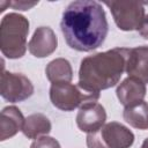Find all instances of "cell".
I'll return each mask as SVG.
<instances>
[{"instance_id":"6da1fadb","label":"cell","mask_w":148,"mask_h":148,"mask_svg":"<svg viewBox=\"0 0 148 148\" xmlns=\"http://www.w3.org/2000/svg\"><path fill=\"white\" fill-rule=\"evenodd\" d=\"M60 29L69 47L89 52L104 43L109 25L99 2L77 0L71 2L64 10Z\"/></svg>"},{"instance_id":"7a4b0ae2","label":"cell","mask_w":148,"mask_h":148,"mask_svg":"<svg viewBox=\"0 0 148 148\" xmlns=\"http://www.w3.org/2000/svg\"><path fill=\"white\" fill-rule=\"evenodd\" d=\"M126 68V49L116 47L86 57L79 71V86L99 92L116 86Z\"/></svg>"},{"instance_id":"3957f363","label":"cell","mask_w":148,"mask_h":148,"mask_svg":"<svg viewBox=\"0 0 148 148\" xmlns=\"http://www.w3.org/2000/svg\"><path fill=\"white\" fill-rule=\"evenodd\" d=\"M29 21L16 13L3 16L0 25V49L3 56L16 59L24 56L27 51V36Z\"/></svg>"},{"instance_id":"277c9868","label":"cell","mask_w":148,"mask_h":148,"mask_svg":"<svg viewBox=\"0 0 148 148\" xmlns=\"http://www.w3.org/2000/svg\"><path fill=\"white\" fill-rule=\"evenodd\" d=\"M50 98L56 108L62 111H72L84 104L97 102L99 92L88 91L71 82H54L50 88Z\"/></svg>"},{"instance_id":"5b68a950","label":"cell","mask_w":148,"mask_h":148,"mask_svg":"<svg viewBox=\"0 0 148 148\" xmlns=\"http://www.w3.org/2000/svg\"><path fill=\"white\" fill-rule=\"evenodd\" d=\"M134 142V134L123 124L111 121L99 131L88 133V148H130Z\"/></svg>"},{"instance_id":"8992f818","label":"cell","mask_w":148,"mask_h":148,"mask_svg":"<svg viewBox=\"0 0 148 148\" xmlns=\"http://www.w3.org/2000/svg\"><path fill=\"white\" fill-rule=\"evenodd\" d=\"M114 18L116 24L124 31H131L140 27L145 18L143 3L139 1H104Z\"/></svg>"},{"instance_id":"52a82bcc","label":"cell","mask_w":148,"mask_h":148,"mask_svg":"<svg viewBox=\"0 0 148 148\" xmlns=\"http://www.w3.org/2000/svg\"><path fill=\"white\" fill-rule=\"evenodd\" d=\"M0 94L8 102H22L34 94V86L23 74L6 72L2 66Z\"/></svg>"},{"instance_id":"ba28073f","label":"cell","mask_w":148,"mask_h":148,"mask_svg":"<svg viewBox=\"0 0 148 148\" xmlns=\"http://www.w3.org/2000/svg\"><path fill=\"white\" fill-rule=\"evenodd\" d=\"M106 120V112L104 108L95 102L88 103L80 108L76 116V125L82 132L94 133L99 131Z\"/></svg>"},{"instance_id":"9c48e42d","label":"cell","mask_w":148,"mask_h":148,"mask_svg":"<svg viewBox=\"0 0 148 148\" xmlns=\"http://www.w3.org/2000/svg\"><path fill=\"white\" fill-rule=\"evenodd\" d=\"M126 73L148 83V46L126 49Z\"/></svg>"},{"instance_id":"30bf717a","label":"cell","mask_w":148,"mask_h":148,"mask_svg":"<svg viewBox=\"0 0 148 148\" xmlns=\"http://www.w3.org/2000/svg\"><path fill=\"white\" fill-rule=\"evenodd\" d=\"M58 39L53 30L49 27H39L35 30L32 38L28 44V49L31 54L37 58H44L50 56L57 49Z\"/></svg>"},{"instance_id":"8fae6325","label":"cell","mask_w":148,"mask_h":148,"mask_svg":"<svg viewBox=\"0 0 148 148\" xmlns=\"http://www.w3.org/2000/svg\"><path fill=\"white\" fill-rule=\"evenodd\" d=\"M145 96L146 84L134 76H128L117 88V97L125 108L142 102Z\"/></svg>"},{"instance_id":"7c38bea8","label":"cell","mask_w":148,"mask_h":148,"mask_svg":"<svg viewBox=\"0 0 148 148\" xmlns=\"http://www.w3.org/2000/svg\"><path fill=\"white\" fill-rule=\"evenodd\" d=\"M24 118L16 106H7L1 111L0 120V140L5 141L14 136L20 130L23 128Z\"/></svg>"},{"instance_id":"4fadbf2b","label":"cell","mask_w":148,"mask_h":148,"mask_svg":"<svg viewBox=\"0 0 148 148\" xmlns=\"http://www.w3.org/2000/svg\"><path fill=\"white\" fill-rule=\"evenodd\" d=\"M51 131V123L49 118L42 113L30 114L23 124L22 132L29 139H36L39 135L47 134Z\"/></svg>"},{"instance_id":"5bb4252c","label":"cell","mask_w":148,"mask_h":148,"mask_svg":"<svg viewBox=\"0 0 148 148\" xmlns=\"http://www.w3.org/2000/svg\"><path fill=\"white\" fill-rule=\"evenodd\" d=\"M123 117L125 121L128 123L132 127H135L139 130H147L148 128V103L142 101L138 104L125 108Z\"/></svg>"},{"instance_id":"9a60e30c","label":"cell","mask_w":148,"mask_h":148,"mask_svg":"<svg viewBox=\"0 0 148 148\" xmlns=\"http://www.w3.org/2000/svg\"><path fill=\"white\" fill-rule=\"evenodd\" d=\"M49 81L54 82H71L73 77V71L68 60L58 58L49 62L45 69Z\"/></svg>"},{"instance_id":"2e32d148","label":"cell","mask_w":148,"mask_h":148,"mask_svg":"<svg viewBox=\"0 0 148 148\" xmlns=\"http://www.w3.org/2000/svg\"><path fill=\"white\" fill-rule=\"evenodd\" d=\"M30 148H60V145L53 138L42 136V138H37V140L32 142Z\"/></svg>"},{"instance_id":"e0dca14e","label":"cell","mask_w":148,"mask_h":148,"mask_svg":"<svg viewBox=\"0 0 148 148\" xmlns=\"http://www.w3.org/2000/svg\"><path fill=\"white\" fill-rule=\"evenodd\" d=\"M38 2H28V1H13L10 2V6L14 8V9H18V10H28L30 9L31 7L36 6Z\"/></svg>"},{"instance_id":"ac0fdd59","label":"cell","mask_w":148,"mask_h":148,"mask_svg":"<svg viewBox=\"0 0 148 148\" xmlns=\"http://www.w3.org/2000/svg\"><path fill=\"white\" fill-rule=\"evenodd\" d=\"M138 31H139V34H140L143 38L148 39V15L145 16L142 23H141L140 27L138 28Z\"/></svg>"},{"instance_id":"d6986e66","label":"cell","mask_w":148,"mask_h":148,"mask_svg":"<svg viewBox=\"0 0 148 148\" xmlns=\"http://www.w3.org/2000/svg\"><path fill=\"white\" fill-rule=\"evenodd\" d=\"M141 148H148V138H147V139L143 141V143H142Z\"/></svg>"}]
</instances>
